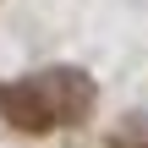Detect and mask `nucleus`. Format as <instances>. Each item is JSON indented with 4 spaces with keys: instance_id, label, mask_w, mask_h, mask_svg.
<instances>
[{
    "instance_id": "nucleus-2",
    "label": "nucleus",
    "mask_w": 148,
    "mask_h": 148,
    "mask_svg": "<svg viewBox=\"0 0 148 148\" xmlns=\"http://www.w3.org/2000/svg\"><path fill=\"white\" fill-rule=\"evenodd\" d=\"M0 115H5V126H16V132H55V115H49V99H44V88H38V77H22V82H5L0 88Z\"/></svg>"
},
{
    "instance_id": "nucleus-1",
    "label": "nucleus",
    "mask_w": 148,
    "mask_h": 148,
    "mask_svg": "<svg viewBox=\"0 0 148 148\" xmlns=\"http://www.w3.org/2000/svg\"><path fill=\"white\" fill-rule=\"evenodd\" d=\"M38 88H44V99H49L55 126H77V121H88V110H93V82H88V71H77V66H55V71H38Z\"/></svg>"
},
{
    "instance_id": "nucleus-3",
    "label": "nucleus",
    "mask_w": 148,
    "mask_h": 148,
    "mask_svg": "<svg viewBox=\"0 0 148 148\" xmlns=\"http://www.w3.org/2000/svg\"><path fill=\"white\" fill-rule=\"evenodd\" d=\"M137 148H148V137H143V143H137Z\"/></svg>"
}]
</instances>
